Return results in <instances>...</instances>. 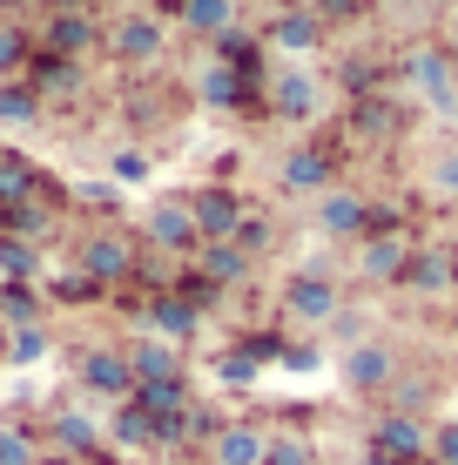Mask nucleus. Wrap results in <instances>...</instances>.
I'll list each match as a JSON object with an SVG mask.
<instances>
[{"label":"nucleus","mask_w":458,"mask_h":465,"mask_svg":"<svg viewBox=\"0 0 458 465\" xmlns=\"http://www.w3.org/2000/svg\"><path fill=\"white\" fill-rule=\"evenodd\" d=\"M189 216H196V236L202 243H229L236 230H243V196L223 183H210V189H196L189 196Z\"/></svg>","instance_id":"39448f33"},{"label":"nucleus","mask_w":458,"mask_h":465,"mask_svg":"<svg viewBox=\"0 0 458 465\" xmlns=\"http://www.w3.org/2000/svg\"><path fill=\"white\" fill-rule=\"evenodd\" d=\"M47 47H54L61 61H74L82 47H94V21H88L82 7H61L54 21H47Z\"/></svg>","instance_id":"6ab92c4d"},{"label":"nucleus","mask_w":458,"mask_h":465,"mask_svg":"<svg viewBox=\"0 0 458 465\" xmlns=\"http://www.w3.org/2000/svg\"><path fill=\"white\" fill-rule=\"evenodd\" d=\"M47 445H54L61 459H94V452H102V425H94L88 411H68V405H61L54 419H47Z\"/></svg>","instance_id":"f8f14e48"},{"label":"nucleus","mask_w":458,"mask_h":465,"mask_svg":"<svg viewBox=\"0 0 458 465\" xmlns=\"http://www.w3.org/2000/svg\"><path fill=\"white\" fill-rule=\"evenodd\" d=\"M54 297H61V303H94V297H108V291H94V283L82 277V270H74V277L61 270V277H54Z\"/></svg>","instance_id":"f704fd0d"},{"label":"nucleus","mask_w":458,"mask_h":465,"mask_svg":"<svg viewBox=\"0 0 458 465\" xmlns=\"http://www.w3.org/2000/svg\"><path fill=\"white\" fill-rule=\"evenodd\" d=\"M82 203H88V210H115L122 196H115V189H108V183H88V189H82Z\"/></svg>","instance_id":"58836bf2"},{"label":"nucleus","mask_w":458,"mask_h":465,"mask_svg":"<svg viewBox=\"0 0 458 465\" xmlns=\"http://www.w3.org/2000/svg\"><path fill=\"white\" fill-rule=\"evenodd\" d=\"M263 445H270V439H263L257 425H223L210 439V459L216 465H263Z\"/></svg>","instance_id":"f3484780"},{"label":"nucleus","mask_w":458,"mask_h":465,"mask_svg":"<svg viewBox=\"0 0 458 465\" xmlns=\"http://www.w3.org/2000/svg\"><path fill=\"white\" fill-rule=\"evenodd\" d=\"M74 270H82L94 291H115V283L135 277V250H129V236H122V230H94L82 243V256H74Z\"/></svg>","instance_id":"f03ea898"},{"label":"nucleus","mask_w":458,"mask_h":465,"mask_svg":"<svg viewBox=\"0 0 458 465\" xmlns=\"http://www.w3.org/2000/svg\"><path fill=\"white\" fill-rule=\"evenodd\" d=\"M277 183L290 189V196H324V189H337V149H324V142L290 149L277 163Z\"/></svg>","instance_id":"20e7f679"},{"label":"nucleus","mask_w":458,"mask_h":465,"mask_svg":"<svg viewBox=\"0 0 458 465\" xmlns=\"http://www.w3.org/2000/svg\"><path fill=\"white\" fill-rule=\"evenodd\" d=\"M141 175H149V155H115V183H141Z\"/></svg>","instance_id":"4c0bfd02"},{"label":"nucleus","mask_w":458,"mask_h":465,"mask_svg":"<svg viewBox=\"0 0 458 465\" xmlns=\"http://www.w3.org/2000/svg\"><path fill=\"white\" fill-rule=\"evenodd\" d=\"M0 324H7V331L41 324V291H34V283H0Z\"/></svg>","instance_id":"393cba45"},{"label":"nucleus","mask_w":458,"mask_h":465,"mask_svg":"<svg viewBox=\"0 0 458 465\" xmlns=\"http://www.w3.org/2000/svg\"><path fill=\"white\" fill-rule=\"evenodd\" d=\"M263 41H270V47H290V54H310V47L324 41V21H317V14H277Z\"/></svg>","instance_id":"412c9836"},{"label":"nucleus","mask_w":458,"mask_h":465,"mask_svg":"<svg viewBox=\"0 0 458 465\" xmlns=\"http://www.w3.org/2000/svg\"><path fill=\"white\" fill-rule=\"evenodd\" d=\"M263 465H317V445L297 439V431H277V439L263 445Z\"/></svg>","instance_id":"c756f323"},{"label":"nucleus","mask_w":458,"mask_h":465,"mask_svg":"<svg viewBox=\"0 0 458 465\" xmlns=\"http://www.w3.org/2000/svg\"><path fill=\"white\" fill-rule=\"evenodd\" d=\"M21 54H27L21 27H7V21H0V82H14V68H21Z\"/></svg>","instance_id":"72a5a7b5"},{"label":"nucleus","mask_w":458,"mask_h":465,"mask_svg":"<svg viewBox=\"0 0 458 465\" xmlns=\"http://www.w3.org/2000/svg\"><path fill=\"white\" fill-rule=\"evenodd\" d=\"M0 7H21V0H0Z\"/></svg>","instance_id":"c03bdc74"},{"label":"nucleus","mask_w":458,"mask_h":465,"mask_svg":"<svg viewBox=\"0 0 458 465\" xmlns=\"http://www.w3.org/2000/svg\"><path fill=\"white\" fill-rule=\"evenodd\" d=\"M243 74H236V68H223V61H210V68H202V102H210V108H236V102H243Z\"/></svg>","instance_id":"a878e982"},{"label":"nucleus","mask_w":458,"mask_h":465,"mask_svg":"<svg viewBox=\"0 0 458 465\" xmlns=\"http://www.w3.org/2000/svg\"><path fill=\"white\" fill-rule=\"evenodd\" d=\"M74 378H82L88 398H108V405H129L135 398V371H129V351H82V364H74Z\"/></svg>","instance_id":"7ed1b4c3"},{"label":"nucleus","mask_w":458,"mask_h":465,"mask_svg":"<svg viewBox=\"0 0 458 465\" xmlns=\"http://www.w3.org/2000/svg\"><path fill=\"white\" fill-rule=\"evenodd\" d=\"M34 277H41V243L0 236V283H34Z\"/></svg>","instance_id":"5701e85b"},{"label":"nucleus","mask_w":458,"mask_h":465,"mask_svg":"<svg viewBox=\"0 0 458 465\" xmlns=\"http://www.w3.org/2000/svg\"><path fill=\"white\" fill-rule=\"evenodd\" d=\"M404 291L412 297H438V291H452V250H412V263H404Z\"/></svg>","instance_id":"dca6fc26"},{"label":"nucleus","mask_w":458,"mask_h":465,"mask_svg":"<svg viewBox=\"0 0 458 465\" xmlns=\"http://www.w3.org/2000/svg\"><path fill=\"white\" fill-rule=\"evenodd\" d=\"M115 54L122 61H155V54H162V27L141 21V14H135V21H122L115 27Z\"/></svg>","instance_id":"b1692460"},{"label":"nucleus","mask_w":458,"mask_h":465,"mask_svg":"<svg viewBox=\"0 0 458 465\" xmlns=\"http://www.w3.org/2000/svg\"><path fill=\"white\" fill-rule=\"evenodd\" d=\"M351 122H357V135H391V128H398V108H391V102H377V94H365Z\"/></svg>","instance_id":"7c9ffc66"},{"label":"nucleus","mask_w":458,"mask_h":465,"mask_svg":"<svg viewBox=\"0 0 458 465\" xmlns=\"http://www.w3.org/2000/svg\"><path fill=\"white\" fill-rule=\"evenodd\" d=\"M283 317L290 324H337V311H344V291H337V277H324V270H297L290 283H283Z\"/></svg>","instance_id":"f257e3e1"},{"label":"nucleus","mask_w":458,"mask_h":465,"mask_svg":"<svg viewBox=\"0 0 458 465\" xmlns=\"http://www.w3.org/2000/svg\"><path fill=\"white\" fill-rule=\"evenodd\" d=\"M257 371H263V364L249 358L243 344H229L223 358H216V378H223V384H257Z\"/></svg>","instance_id":"2f4dec72"},{"label":"nucleus","mask_w":458,"mask_h":465,"mask_svg":"<svg viewBox=\"0 0 458 465\" xmlns=\"http://www.w3.org/2000/svg\"><path fill=\"white\" fill-rule=\"evenodd\" d=\"M344 384H351V391H391V378H398V358H391V344H377V338H357L351 351H344Z\"/></svg>","instance_id":"1a4fd4ad"},{"label":"nucleus","mask_w":458,"mask_h":465,"mask_svg":"<svg viewBox=\"0 0 458 465\" xmlns=\"http://www.w3.org/2000/svg\"><path fill=\"white\" fill-rule=\"evenodd\" d=\"M371 452H385L398 465H418V459H432V431H424L412 411H385V419L371 425Z\"/></svg>","instance_id":"0eeeda50"},{"label":"nucleus","mask_w":458,"mask_h":465,"mask_svg":"<svg viewBox=\"0 0 458 465\" xmlns=\"http://www.w3.org/2000/svg\"><path fill=\"white\" fill-rule=\"evenodd\" d=\"M41 115V94L27 88V82H0V122H14V128H27Z\"/></svg>","instance_id":"cd10ccee"},{"label":"nucleus","mask_w":458,"mask_h":465,"mask_svg":"<svg viewBox=\"0 0 458 465\" xmlns=\"http://www.w3.org/2000/svg\"><path fill=\"white\" fill-rule=\"evenodd\" d=\"M452 283H458V250H452Z\"/></svg>","instance_id":"37998d69"},{"label":"nucleus","mask_w":458,"mask_h":465,"mask_svg":"<svg viewBox=\"0 0 458 465\" xmlns=\"http://www.w3.org/2000/svg\"><path fill=\"white\" fill-rule=\"evenodd\" d=\"M357 7V0H324V14H351Z\"/></svg>","instance_id":"a19ab883"},{"label":"nucleus","mask_w":458,"mask_h":465,"mask_svg":"<svg viewBox=\"0 0 458 465\" xmlns=\"http://www.w3.org/2000/svg\"><path fill=\"white\" fill-rule=\"evenodd\" d=\"M149 243L155 250H202L189 203H155V210H149Z\"/></svg>","instance_id":"4468645a"},{"label":"nucleus","mask_w":458,"mask_h":465,"mask_svg":"<svg viewBox=\"0 0 458 465\" xmlns=\"http://www.w3.org/2000/svg\"><path fill=\"white\" fill-rule=\"evenodd\" d=\"M357 465H398V459H385V452H365V459H357Z\"/></svg>","instance_id":"79ce46f5"},{"label":"nucleus","mask_w":458,"mask_h":465,"mask_svg":"<svg viewBox=\"0 0 458 465\" xmlns=\"http://www.w3.org/2000/svg\"><path fill=\"white\" fill-rule=\"evenodd\" d=\"M270 108H277L283 122H310L324 108V94H317V82H310L304 68H283L277 82H270Z\"/></svg>","instance_id":"ddd939ff"},{"label":"nucleus","mask_w":458,"mask_h":465,"mask_svg":"<svg viewBox=\"0 0 458 465\" xmlns=\"http://www.w3.org/2000/svg\"><path fill=\"white\" fill-rule=\"evenodd\" d=\"M432 459L438 465H458V419H445V425L432 431Z\"/></svg>","instance_id":"c9c22d12"},{"label":"nucleus","mask_w":458,"mask_h":465,"mask_svg":"<svg viewBox=\"0 0 458 465\" xmlns=\"http://www.w3.org/2000/svg\"><path fill=\"white\" fill-rule=\"evenodd\" d=\"M404 263H412L404 230H371V236H357V277H365V283H398Z\"/></svg>","instance_id":"423d86ee"},{"label":"nucleus","mask_w":458,"mask_h":465,"mask_svg":"<svg viewBox=\"0 0 458 465\" xmlns=\"http://www.w3.org/2000/svg\"><path fill=\"white\" fill-rule=\"evenodd\" d=\"M283 364H290V371H317L324 351H317V344H283Z\"/></svg>","instance_id":"e433bc0d"},{"label":"nucleus","mask_w":458,"mask_h":465,"mask_svg":"<svg viewBox=\"0 0 458 465\" xmlns=\"http://www.w3.org/2000/svg\"><path fill=\"white\" fill-rule=\"evenodd\" d=\"M108 439H115L122 452H155V419H149V411H141L135 398H129V405H115V411H108Z\"/></svg>","instance_id":"a211bd4d"},{"label":"nucleus","mask_w":458,"mask_h":465,"mask_svg":"<svg viewBox=\"0 0 458 465\" xmlns=\"http://www.w3.org/2000/svg\"><path fill=\"white\" fill-rule=\"evenodd\" d=\"M47 344H54V338H47V324H21V331H7L0 358H7V364H41V358H47Z\"/></svg>","instance_id":"bb28decb"},{"label":"nucleus","mask_w":458,"mask_h":465,"mask_svg":"<svg viewBox=\"0 0 458 465\" xmlns=\"http://www.w3.org/2000/svg\"><path fill=\"white\" fill-rule=\"evenodd\" d=\"M129 371H135V384H169V378H182V351L162 344V338H135L129 344Z\"/></svg>","instance_id":"2eb2a0df"},{"label":"nucleus","mask_w":458,"mask_h":465,"mask_svg":"<svg viewBox=\"0 0 458 465\" xmlns=\"http://www.w3.org/2000/svg\"><path fill=\"white\" fill-rule=\"evenodd\" d=\"M196 270L223 291V283H243V277H249V256L236 250V243H202V250H196Z\"/></svg>","instance_id":"4be33fe9"},{"label":"nucleus","mask_w":458,"mask_h":465,"mask_svg":"<svg viewBox=\"0 0 458 465\" xmlns=\"http://www.w3.org/2000/svg\"><path fill=\"white\" fill-rule=\"evenodd\" d=\"M141 317H149V338H162V344H176V351L202 331V311L182 291H155L149 303H141Z\"/></svg>","instance_id":"6e6552de"},{"label":"nucleus","mask_w":458,"mask_h":465,"mask_svg":"<svg viewBox=\"0 0 458 465\" xmlns=\"http://www.w3.org/2000/svg\"><path fill=\"white\" fill-rule=\"evenodd\" d=\"M438 189H445V196H458V149L438 163Z\"/></svg>","instance_id":"ea45409f"},{"label":"nucleus","mask_w":458,"mask_h":465,"mask_svg":"<svg viewBox=\"0 0 458 465\" xmlns=\"http://www.w3.org/2000/svg\"><path fill=\"white\" fill-rule=\"evenodd\" d=\"M317 230H324V236H344V243H357V236L371 230V203L357 196V189H324V196H317Z\"/></svg>","instance_id":"9b49d317"},{"label":"nucleus","mask_w":458,"mask_h":465,"mask_svg":"<svg viewBox=\"0 0 458 465\" xmlns=\"http://www.w3.org/2000/svg\"><path fill=\"white\" fill-rule=\"evenodd\" d=\"M34 94H68L74 88V61H61V54H47V61H34V74H21Z\"/></svg>","instance_id":"c85d7f7f"},{"label":"nucleus","mask_w":458,"mask_h":465,"mask_svg":"<svg viewBox=\"0 0 458 465\" xmlns=\"http://www.w3.org/2000/svg\"><path fill=\"white\" fill-rule=\"evenodd\" d=\"M176 21L189 27V35H223V27H236V0H176Z\"/></svg>","instance_id":"aec40b11"},{"label":"nucleus","mask_w":458,"mask_h":465,"mask_svg":"<svg viewBox=\"0 0 458 465\" xmlns=\"http://www.w3.org/2000/svg\"><path fill=\"white\" fill-rule=\"evenodd\" d=\"M0 465H41V445L27 431H0Z\"/></svg>","instance_id":"473e14b6"},{"label":"nucleus","mask_w":458,"mask_h":465,"mask_svg":"<svg viewBox=\"0 0 458 465\" xmlns=\"http://www.w3.org/2000/svg\"><path fill=\"white\" fill-rule=\"evenodd\" d=\"M412 88L424 94L432 108H445V115H458V74H452V61H445V47H418L412 54Z\"/></svg>","instance_id":"9d476101"}]
</instances>
